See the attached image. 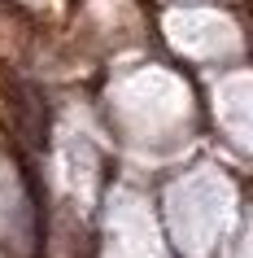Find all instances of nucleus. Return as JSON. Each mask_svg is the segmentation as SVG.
I'll use <instances>...</instances> for the list:
<instances>
[{
  "instance_id": "obj_1",
  "label": "nucleus",
  "mask_w": 253,
  "mask_h": 258,
  "mask_svg": "<svg viewBox=\"0 0 253 258\" xmlns=\"http://www.w3.org/2000/svg\"><path fill=\"white\" fill-rule=\"evenodd\" d=\"M0 96H5V105L14 109V122H18V132L27 136V145L44 149V140H48V105H44V92L35 83H27L18 70L0 66Z\"/></svg>"
}]
</instances>
